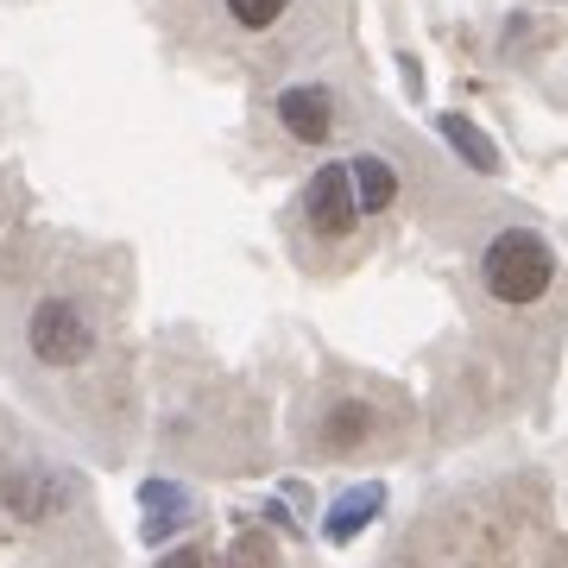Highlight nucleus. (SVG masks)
<instances>
[{
    "instance_id": "nucleus-5",
    "label": "nucleus",
    "mask_w": 568,
    "mask_h": 568,
    "mask_svg": "<svg viewBox=\"0 0 568 568\" xmlns=\"http://www.w3.org/2000/svg\"><path fill=\"white\" fill-rule=\"evenodd\" d=\"M379 506H386V487H379V480H366V487H347L342 499L328 506L323 537H328V544H347V537H361L366 518H379Z\"/></svg>"
},
{
    "instance_id": "nucleus-3",
    "label": "nucleus",
    "mask_w": 568,
    "mask_h": 568,
    "mask_svg": "<svg viewBox=\"0 0 568 568\" xmlns=\"http://www.w3.org/2000/svg\"><path fill=\"white\" fill-rule=\"evenodd\" d=\"M304 215H310V227H316V234H328V241L361 222V196H354V171H347V164H323V171L310 178Z\"/></svg>"
},
{
    "instance_id": "nucleus-2",
    "label": "nucleus",
    "mask_w": 568,
    "mask_h": 568,
    "mask_svg": "<svg viewBox=\"0 0 568 568\" xmlns=\"http://www.w3.org/2000/svg\"><path fill=\"white\" fill-rule=\"evenodd\" d=\"M32 354H39L44 366H77L89 347H95V335H89V316H82L77 304H63V297H51V304L32 310Z\"/></svg>"
},
{
    "instance_id": "nucleus-9",
    "label": "nucleus",
    "mask_w": 568,
    "mask_h": 568,
    "mask_svg": "<svg viewBox=\"0 0 568 568\" xmlns=\"http://www.w3.org/2000/svg\"><path fill=\"white\" fill-rule=\"evenodd\" d=\"M140 499H145L152 511H159V518L145 525V537H164V530H171V525H183V511H190V499H183V487H164V480H152V487H145Z\"/></svg>"
},
{
    "instance_id": "nucleus-1",
    "label": "nucleus",
    "mask_w": 568,
    "mask_h": 568,
    "mask_svg": "<svg viewBox=\"0 0 568 568\" xmlns=\"http://www.w3.org/2000/svg\"><path fill=\"white\" fill-rule=\"evenodd\" d=\"M480 272H487V291L499 304H537L549 291V278H556V260H549V246L537 241L530 227H506V234L487 246Z\"/></svg>"
},
{
    "instance_id": "nucleus-12",
    "label": "nucleus",
    "mask_w": 568,
    "mask_h": 568,
    "mask_svg": "<svg viewBox=\"0 0 568 568\" xmlns=\"http://www.w3.org/2000/svg\"><path fill=\"white\" fill-rule=\"evenodd\" d=\"M164 568H203V562H196L190 549H178V556H164Z\"/></svg>"
},
{
    "instance_id": "nucleus-8",
    "label": "nucleus",
    "mask_w": 568,
    "mask_h": 568,
    "mask_svg": "<svg viewBox=\"0 0 568 568\" xmlns=\"http://www.w3.org/2000/svg\"><path fill=\"white\" fill-rule=\"evenodd\" d=\"M361 436H373V410H366V405H335V410H328V424H323V443L328 448H354Z\"/></svg>"
},
{
    "instance_id": "nucleus-7",
    "label": "nucleus",
    "mask_w": 568,
    "mask_h": 568,
    "mask_svg": "<svg viewBox=\"0 0 568 568\" xmlns=\"http://www.w3.org/2000/svg\"><path fill=\"white\" fill-rule=\"evenodd\" d=\"M443 140L455 145V152H462L467 164H474V171H480V178H493V171H499V145L487 140V133H480V126L467 121V114H443Z\"/></svg>"
},
{
    "instance_id": "nucleus-4",
    "label": "nucleus",
    "mask_w": 568,
    "mask_h": 568,
    "mask_svg": "<svg viewBox=\"0 0 568 568\" xmlns=\"http://www.w3.org/2000/svg\"><path fill=\"white\" fill-rule=\"evenodd\" d=\"M278 121H284L291 140L323 145L328 133H335V95L316 89V82H297V89H284V95H278Z\"/></svg>"
},
{
    "instance_id": "nucleus-10",
    "label": "nucleus",
    "mask_w": 568,
    "mask_h": 568,
    "mask_svg": "<svg viewBox=\"0 0 568 568\" xmlns=\"http://www.w3.org/2000/svg\"><path fill=\"white\" fill-rule=\"evenodd\" d=\"M7 506L26 511V518H39L44 506H58V487L39 480V474H20V480H7Z\"/></svg>"
},
{
    "instance_id": "nucleus-11",
    "label": "nucleus",
    "mask_w": 568,
    "mask_h": 568,
    "mask_svg": "<svg viewBox=\"0 0 568 568\" xmlns=\"http://www.w3.org/2000/svg\"><path fill=\"white\" fill-rule=\"evenodd\" d=\"M284 7H291V0H227V13H234L246 32H265V26L284 13Z\"/></svg>"
},
{
    "instance_id": "nucleus-6",
    "label": "nucleus",
    "mask_w": 568,
    "mask_h": 568,
    "mask_svg": "<svg viewBox=\"0 0 568 568\" xmlns=\"http://www.w3.org/2000/svg\"><path fill=\"white\" fill-rule=\"evenodd\" d=\"M347 171H354V196H361V215H379V209H392V196H398V171H392L379 152H361V159H347Z\"/></svg>"
}]
</instances>
